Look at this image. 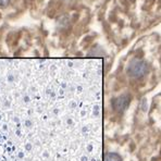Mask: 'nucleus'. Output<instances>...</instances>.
Returning <instances> with one entry per match:
<instances>
[{
  "label": "nucleus",
  "instance_id": "1",
  "mask_svg": "<svg viewBox=\"0 0 161 161\" xmlns=\"http://www.w3.org/2000/svg\"><path fill=\"white\" fill-rule=\"evenodd\" d=\"M147 70L148 67L144 61H133L127 69V72H129L130 76L138 79V77L144 76L147 73Z\"/></svg>",
  "mask_w": 161,
  "mask_h": 161
},
{
  "label": "nucleus",
  "instance_id": "2",
  "mask_svg": "<svg viewBox=\"0 0 161 161\" xmlns=\"http://www.w3.org/2000/svg\"><path fill=\"white\" fill-rule=\"evenodd\" d=\"M129 103H130L129 97L127 96H121L113 101V108H114L117 111L121 112V111H123L125 108H126V106L129 105Z\"/></svg>",
  "mask_w": 161,
  "mask_h": 161
},
{
  "label": "nucleus",
  "instance_id": "3",
  "mask_svg": "<svg viewBox=\"0 0 161 161\" xmlns=\"http://www.w3.org/2000/svg\"><path fill=\"white\" fill-rule=\"evenodd\" d=\"M103 161H122L121 157L118 153H107L105 156V159Z\"/></svg>",
  "mask_w": 161,
  "mask_h": 161
},
{
  "label": "nucleus",
  "instance_id": "4",
  "mask_svg": "<svg viewBox=\"0 0 161 161\" xmlns=\"http://www.w3.org/2000/svg\"><path fill=\"white\" fill-rule=\"evenodd\" d=\"M9 1L10 0H0V6H6V4H8Z\"/></svg>",
  "mask_w": 161,
  "mask_h": 161
},
{
  "label": "nucleus",
  "instance_id": "5",
  "mask_svg": "<svg viewBox=\"0 0 161 161\" xmlns=\"http://www.w3.org/2000/svg\"><path fill=\"white\" fill-rule=\"evenodd\" d=\"M23 157H24V153H23L22 151H20V153H18V158H20V159H22Z\"/></svg>",
  "mask_w": 161,
  "mask_h": 161
},
{
  "label": "nucleus",
  "instance_id": "6",
  "mask_svg": "<svg viewBox=\"0 0 161 161\" xmlns=\"http://www.w3.org/2000/svg\"><path fill=\"white\" fill-rule=\"evenodd\" d=\"M25 148H26V150H31V149H32V145H31V144H27V145L25 146Z\"/></svg>",
  "mask_w": 161,
  "mask_h": 161
}]
</instances>
